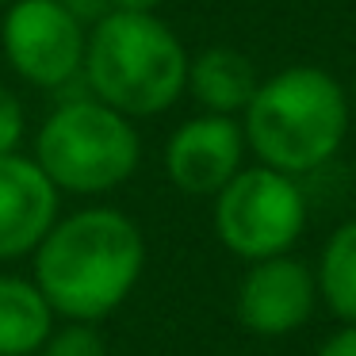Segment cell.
I'll return each mask as SVG.
<instances>
[{
    "label": "cell",
    "instance_id": "obj_4",
    "mask_svg": "<svg viewBox=\"0 0 356 356\" xmlns=\"http://www.w3.org/2000/svg\"><path fill=\"white\" fill-rule=\"evenodd\" d=\"M35 161L58 192L104 195L138 172L142 138L134 119L85 92L47 115L35 138Z\"/></svg>",
    "mask_w": 356,
    "mask_h": 356
},
{
    "label": "cell",
    "instance_id": "obj_19",
    "mask_svg": "<svg viewBox=\"0 0 356 356\" xmlns=\"http://www.w3.org/2000/svg\"><path fill=\"white\" fill-rule=\"evenodd\" d=\"M0 4H12V0H0Z\"/></svg>",
    "mask_w": 356,
    "mask_h": 356
},
{
    "label": "cell",
    "instance_id": "obj_10",
    "mask_svg": "<svg viewBox=\"0 0 356 356\" xmlns=\"http://www.w3.org/2000/svg\"><path fill=\"white\" fill-rule=\"evenodd\" d=\"M257 85V65L234 47H207L188 62V92L203 108V115L238 119L249 108Z\"/></svg>",
    "mask_w": 356,
    "mask_h": 356
},
{
    "label": "cell",
    "instance_id": "obj_13",
    "mask_svg": "<svg viewBox=\"0 0 356 356\" xmlns=\"http://www.w3.org/2000/svg\"><path fill=\"white\" fill-rule=\"evenodd\" d=\"M39 356H108V341L96 325L65 322V325H54V333L39 348Z\"/></svg>",
    "mask_w": 356,
    "mask_h": 356
},
{
    "label": "cell",
    "instance_id": "obj_6",
    "mask_svg": "<svg viewBox=\"0 0 356 356\" xmlns=\"http://www.w3.org/2000/svg\"><path fill=\"white\" fill-rule=\"evenodd\" d=\"M0 47L8 65L35 88H65L85 70L88 27L58 0H12Z\"/></svg>",
    "mask_w": 356,
    "mask_h": 356
},
{
    "label": "cell",
    "instance_id": "obj_17",
    "mask_svg": "<svg viewBox=\"0 0 356 356\" xmlns=\"http://www.w3.org/2000/svg\"><path fill=\"white\" fill-rule=\"evenodd\" d=\"M165 0H111V12H157Z\"/></svg>",
    "mask_w": 356,
    "mask_h": 356
},
{
    "label": "cell",
    "instance_id": "obj_11",
    "mask_svg": "<svg viewBox=\"0 0 356 356\" xmlns=\"http://www.w3.org/2000/svg\"><path fill=\"white\" fill-rule=\"evenodd\" d=\"M58 314L27 276L0 272V356H39Z\"/></svg>",
    "mask_w": 356,
    "mask_h": 356
},
{
    "label": "cell",
    "instance_id": "obj_9",
    "mask_svg": "<svg viewBox=\"0 0 356 356\" xmlns=\"http://www.w3.org/2000/svg\"><path fill=\"white\" fill-rule=\"evenodd\" d=\"M62 207V192L50 184L35 157L4 154L0 157V261L35 257Z\"/></svg>",
    "mask_w": 356,
    "mask_h": 356
},
{
    "label": "cell",
    "instance_id": "obj_18",
    "mask_svg": "<svg viewBox=\"0 0 356 356\" xmlns=\"http://www.w3.org/2000/svg\"><path fill=\"white\" fill-rule=\"evenodd\" d=\"M348 104H353V111H356V77H353V85H348Z\"/></svg>",
    "mask_w": 356,
    "mask_h": 356
},
{
    "label": "cell",
    "instance_id": "obj_1",
    "mask_svg": "<svg viewBox=\"0 0 356 356\" xmlns=\"http://www.w3.org/2000/svg\"><path fill=\"white\" fill-rule=\"evenodd\" d=\"M146 272V238L119 207H81L58 218L35 249V284L62 322L111 318Z\"/></svg>",
    "mask_w": 356,
    "mask_h": 356
},
{
    "label": "cell",
    "instance_id": "obj_5",
    "mask_svg": "<svg viewBox=\"0 0 356 356\" xmlns=\"http://www.w3.org/2000/svg\"><path fill=\"white\" fill-rule=\"evenodd\" d=\"M307 218L302 184L268 165L241 169L215 195V234L226 253L245 264L291 253L307 230Z\"/></svg>",
    "mask_w": 356,
    "mask_h": 356
},
{
    "label": "cell",
    "instance_id": "obj_2",
    "mask_svg": "<svg viewBox=\"0 0 356 356\" xmlns=\"http://www.w3.org/2000/svg\"><path fill=\"white\" fill-rule=\"evenodd\" d=\"M353 123L348 88L318 65H287L257 85L241 111L249 154L287 177L318 172L341 154Z\"/></svg>",
    "mask_w": 356,
    "mask_h": 356
},
{
    "label": "cell",
    "instance_id": "obj_15",
    "mask_svg": "<svg viewBox=\"0 0 356 356\" xmlns=\"http://www.w3.org/2000/svg\"><path fill=\"white\" fill-rule=\"evenodd\" d=\"M58 4L85 27H96L104 16H111V0H58Z\"/></svg>",
    "mask_w": 356,
    "mask_h": 356
},
{
    "label": "cell",
    "instance_id": "obj_16",
    "mask_svg": "<svg viewBox=\"0 0 356 356\" xmlns=\"http://www.w3.org/2000/svg\"><path fill=\"white\" fill-rule=\"evenodd\" d=\"M314 356H356V325H341L318 345Z\"/></svg>",
    "mask_w": 356,
    "mask_h": 356
},
{
    "label": "cell",
    "instance_id": "obj_12",
    "mask_svg": "<svg viewBox=\"0 0 356 356\" xmlns=\"http://www.w3.org/2000/svg\"><path fill=\"white\" fill-rule=\"evenodd\" d=\"M318 302H325L341 325H356V218L341 222L325 238L314 264Z\"/></svg>",
    "mask_w": 356,
    "mask_h": 356
},
{
    "label": "cell",
    "instance_id": "obj_7",
    "mask_svg": "<svg viewBox=\"0 0 356 356\" xmlns=\"http://www.w3.org/2000/svg\"><path fill=\"white\" fill-rule=\"evenodd\" d=\"M314 268L291 253L249 264L238 284V295H234L238 322L253 337H291L314 318Z\"/></svg>",
    "mask_w": 356,
    "mask_h": 356
},
{
    "label": "cell",
    "instance_id": "obj_3",
    "mask_svg": "<svg viewBox=\"0 0 356 356\" xmlns=\"http://www.w3.org/2000/svg\"><path fill=\"white\" fill-rule=\"evenodd\" d=\"M188 50L157 12H111L88 27L85 88L127 119L169 111L188 92Z\"/></svg>",
    "mask_w": 356,
    "mask_h": 356
},
{
    "label": "cell",
    "instance_id": "obj_8",
    "mask_svg": "<svg viewBox=\"0 0 356 356\" xmlns=\"http://www.w3.org/2000/svg\"><path fill=\"white\" fill-rule=\"evenodd\" d=\"M245 131L230 115H195L165 142V172L172 188L195 200H215L245 169Z\"/></svg>",
    "mask_w": 356,
    "mask_h": 356
},
{
    "label": "cell",
    "instance_id": "obj_14",
    "mask_svg": "<svg viewBox=\"0 0 356 356\" xmlns=\"http://www.w3.org/2000/svg\"><path fill=\"white\" fill-rule=\"evenodd\" d=\"M24 131H27L24 104H19V96L0 81V157H4V154H19Z\"/></svg>",
    "mask_w": 356,
    "mask_h": 356
}]
</instances>
